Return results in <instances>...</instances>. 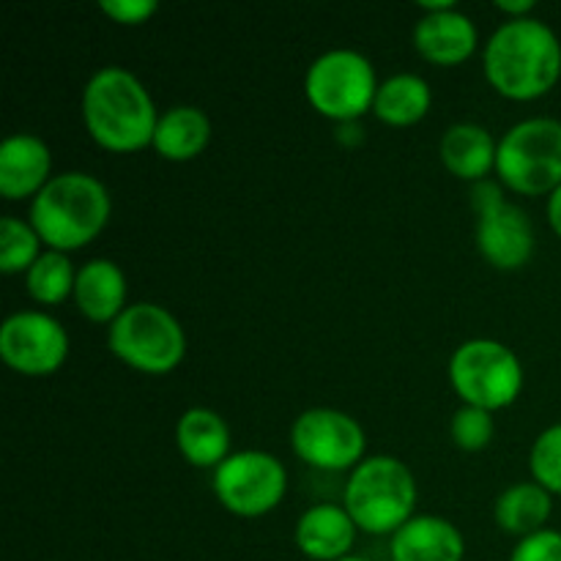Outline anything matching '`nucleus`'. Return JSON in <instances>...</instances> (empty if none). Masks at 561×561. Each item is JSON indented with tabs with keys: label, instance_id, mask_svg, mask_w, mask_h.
Segmentation results:
<instances>
[{
	"label": "nucleus",
	"instance_id": "f257e3e1",
	"mask_svg": "<svg viewBox=\"0 0 561 561\" xmlns=\"http://www.w3.org/2000/svg\"><path fill=\"white\" fill-rule=\"evenodd\" d=\"M482 69L499 96L535 102L559 82L561 42L553 27L537 16L507 20L488 38Z\"/></svg>",
	"mask_w": 561,
	"mask_h": 561
},
{
	"label": "nucleus",
	"instance_id": "f03ea898",
	"mask_svg": "<svg viewBox=\"0 0 561 561\" xmlns=\"http://www.w3.org/2000/svg\"><path fill=\"white\" fill-rule=\"evenodd\" d=\"M80 110L88 135L104 151L131 153L153 142L157 104L148 88L121 66H104L85 82Z\"/></svg>",
	"mask_w": 561,
	"mask_h": 561
},
{
	"label": "nucleus",
	"instance_id": "7ed1b4c3",
	"mask_svg": "<svg viewBox=\"0 0 561 561\" xmlns=\"http://www.w3.org/2000/svg\"><path fill=\"white\" fill-rule=\"evenodd\" d=\"M113 201L96 175L71 173L53 175L47 186L31 201V225L44 244L55 252H75L91 244L110 222Z\"/></svg>",
	"mask_w": 561,
	"mask_h": 561
},
{
	"label": "nucleus",
	"instance_id": "20e7f679",
	"mask_svg": "<svg viewBox=\"0 0 561 561\" xmlns=\"http://www.w3.org/2000/svg\"><path fill=\"white\" fill-rule=\"evenodd\" d=\"M416 499L420 491L409 466L392 455H373L351 471L343 507L356 529L383 537L400 531L414 518Z\"/></svg>",
	"mask_w": 561,
	"mask_h": 561
},
{
	"label": "nucleus",
	"instance_id": "39448f33",
	"mask_svg": "<svg viewBox=\"0 0 561 561\" xmlns=\"http://www.w3.org/2000/svg\"><path fill=\"white\" fill-rule=\"evenodd\" d=\"M107 345L126 367L146 376H168L186 356L184 327L153 301L126 307L118 321L110 323Z\"/></svg>",
	"mask_w": 561,
	"mask_h": 561
},
{
	"label": "nucleus",
	"instance_id": "423d86ee",
	"mask_svg": "<svg viewBox=\"0 0 561 561\" xmlns=\"http://www.w3.org/2000/svg\"><path fill=\"white\" fill-rule=\"evenodd\" d=\"M496 173L504 190L551 195L561 186V121L526 118L499 140Z\"/></svg>",
	"mask_w": 561,
	"mask_h": 561
},
{
	"label": "nucleus",
	"instance_id": "0eeeda50",
	"mask_svg": "<svg viewBox=\"0 0 561 561\" xmlns=\"http://www.w3.org/2000/svg\"><path fill=\"white\" fill-rule=\"evenodd\" d=\"M449 383L463 405L485 411L510 409L524 392V365L510 345L477 337L458 345L449 359Z\"/></svg>",
	"mask_w": 561,
	"mask_h": 561
},
{
	"label": "nucleus",
	"instance_id": "6e6552de",
	"mask_svg": "<svg viewBox=\"0 0 561 561\" xmlns=\"http://www.w3.org/2000/svg\"><path fill=\"white\" fill-rule=\"evenodd\" d=\"M378 77L370 58L356 49L337 47L318 55L305 77L312 110L337 124H356L376 104Z\"/></svg>",
	"mask_w": 561,
	"mask_h": 561
},
{
	"label": "nucleus",
	"instance_id": "1a4fd4ad",
	"mask_svg": "<svg viewBox=\"0 0 561 561\" xmlns=\"http://www.w3.org/2000/svg\"><path fill=\"white\" fill-rule=\"evenodd\" d=\"M474 208V241L480 255L499 272H518L535 255V225L529 214L504 197L502 181L471 184Z\"/></svg>",
	"mask_w": 561,
	"mask_h": 561
},
{
	"label": "nucleus",
	"instance_id": "9d476101",
	"mask_svg": "<svg viewBox=\"0 0 561 561\" xmlns=\"http://www.w3.org/2000/svg\"><path fill=\"white\" fill-rule=\"evenodd\" d=\"M214 493L228 513L239 518H261L283 504L288 493V471L272 453L244 449L230 455L214 471Z\"/></svg>",
	"mask_w": 561,
	"mask_h": 561
},
{
	"label": "nucleus",
	"instance_id": "9b49d317",
	"mask_svg": "<svg viewBox=\"0 0 561 561\" xmlns=\"http://www.w3.org/2000/svg\"><path fill=\"white\" fill-rule=\"evenodd\" d=\"M296 458L321 471H354L365 460L367 438L359 422L337 409H307L290 427Z\"/></svg>",
	"mask_w": 561,
	"mask_h": 561
},
{
	"label": "nucleus",
	"instance_id": "f8f14e48",
	"mask_svg": "<svg viewBox=\"0 0 561 561\" xmlns=\"http://www.w3.org/2000/svg\"><path fill=\"white\" fill-rule=\"evenodd\" d=\"M0 356L22 376H53L69 359V334L47 312H14L0 329Z\"/></svg>",
	"mask_w": 561,
	"mask_h": 561
},
{
	"label": "nucleus",
	"instance_id": "ddd939ff",
	"mask_svg": "<svg viewBox=\"0 0 561 561\" xmlns=\"http://www.w3.org/2000/svg\"><path fill=\"white\" fill-rule=\"evenodd\" d=\"M53 181V153L36 135H11L0 146V195L5 201L36 197Z\"/></svg>",
	"mask_w": 561,
	"mask_h": 561
},
{
	"label": "nucleus",
	"instance_id": "4468645a",
	"mask_svg": "<svg viewBox=\"0 0 561 561\" xmlns=\"http://www.w3.org/2000/svg\"><path fill=\"white\" fill-rule=\"evenodd\" d=\"M480 33L458 5L438 14H422L414 27V49L436 66H458L477 53Z\"/></svg>",
	"mask_w": 561,
	"mask_h": 561
},
{
	"label": "nucleus",
	"instance_id": "2eb2a0df",
	"mask_svg": "<svg viewBox=\"0 0 561 561\" xmlns=\"http://www.w3.org/2000/svg\"><path fill=\"white\" fill-rule=\"evenodd\" d=\"M356 524L340 504H316L296 520V548L312 561H337L351 557Z\"/></svg>",
	"mask_w": 561,
	"mask_h": 561
},
{
	"label": "nucleus",
	"instance_id": "dca6fc26",
	"mask_svg": "<svg viewBox=\"0 0 561 561\" xmlns=\"http://www.w3.org/2000/svg\"><path fill=\"white\" fill-rule=\"evenodd\" d=\"M392 561H463L466 540L458 526L438 515H414L392 535Z\"/></svg>",
	"mask_w": 561,
	"mask_h": 561
},
{
	"label": "nucleus",
	"instance_id": "f3484780",
	"mask_svg": "<svg viewBox=\"0 0 561 561\" xmlns=\"http://www.w3.org/2000/svg\"><path fill=\"white\" fill-rule=\"evenodd\" d=\"M75 301L82 318L93 323H115L126 310V274L107 257H93L77 268Z\"/></svg>",
	"mask_w": 561,
	"mask_h": 561
},
{
	"label": "nucleus",
	"instance_id": "a211bd4d",
	"mask_svg": "<svg viewBox=\"0 0 561 561\" xmlns=\"http://www.w3.org/2000/svg\"><path fill=\"white\" fill-rule=\"evenodd\" d=\"M175 447L184 460L197 469L217 471L230 458V427L217 411L186 409L175 422Z\"/></svg>",
	"mask_w": 561,
	"mask_h": 561
},
{
	"label": "nucleus",
	"instance_id": "6ab92c4d",
	"mask_svg": "<svg viewBox=\"0 0 561 561\" xmlns=\"http://www.w3.org/2000/svg\"><path fill=\"white\" fill-rule=\"evenodd\" d=\"M499 142L480 124H453L438 142V157L444 168L460 181H485L496 170Z\"/></svg>",
	"mask_w": 561,
	"mask_h": 561
},
{
	"label": "nucleus",
	"instance_id": "aec40b11",
	"mask_svg": "<svg viewBox=\"0 0 561 561\" xmlns=\"http://www.w3.org/2000/svg\"><path fill=\"white\" fill-rule=\"evenodd\" d=\"M208 140H211L208 115L192 104H175L159 115L151 146L168 162H192L206 151Z\"/></svg>",
	"mask_w": 561,
	"mask_h": 561
},
{
	"label": "nucleus",
	"instance_id": "412c9836",
	"mask_svg": "<svg viewBox=\"0 0 561 561\" xmlns=\"http://www.w3.org/2000/svg\"><path fill=\"white\" fill-rule=\"evenodd\" d=\"M551 513L553 496L537 482H518V485L507 488L496 499V507H493V518H496L499 529L520 537V540L546 529Z\"/></svg>",
	"mask_w": 561,
	"mask_h": 561
},
{
	"label": "nucleus",
	"instance_id": "4be33fe9",
	"mask_svg": "<svg viewBox=\"0 0 561 561\" xmlns=\"http://www.w3.org/2000/svg\"><path fill=\"white\" fill-rule=\"evenodd\" d=\"M431 104L433 93L425 77L403 71L378 85L373 113L387 126H414L425 118Z\"/></svg>",
	"mask_w": 561,
	"mask_h": 561
},
{
	"label": "nucleus",
	"instance_id": "5701e85b",
	"mask_svg": "<svg viewBox=\"0 0 561 561\" xmlns=\"http://www.w3.org/2000/svg\"><path fill=\"white\" fill-rule=\"evenodd\" d=\"M25 285L31 299L38 301V305H64L69 296H75L77 272L66 252L47 250L31 268H27Z\"/></svg>",
	"mask_w": 561,
	"mask_h": 561
},
{
	"label": "nucleus",
	"instance_id": "b1692460",
	"mask_svg": "<svg viewBox=\"0 0 561 561\" xmlns=\"http://www.w3.org/2000/svg\"><path fill=\"white\" fill-rule=\"evenodd\" d=\"M42 236L31 222L20 217L0 219V272L3 274H27V268L44 255Z\"/></svg>",
	"mask_w": 561,
	"mask_h": 561
},
{
	"label": "nucleus",
	"instance_id": "393cba45",
	"mask_svg": "<svg viewBox=\"0 0 561 561\" xmlns=\"http://www.w3.org/2000/svg\"><path fill=\"white\" fill-rule=\"evenodd\" d=\"M449 436H453L455 447L463 449V453H482V449L491 447L493 436H496V422H493L491 411L463 405L453 414Z\"/></svg>",
	"mask_w": 561,
	"mask_h": 561
},
{
	"label": "nucleus",
	"instance_id": "a878e982",
	"mask_svg": "<svg viewBox=\"0 0 561 561\" xmlns=\"http://www.w3.org/2000/svg\"><path fill=\"white\" fill-rule=\"evenodd\" d=\"M529 469L537 485L546 488L551 496H561V422L537 436L529 455Z\"/></svg>",
	"mask_w": 561,
	"mask_h": 561
},
{
	"label": "nucleus",
	"instance_id": "bb28decb",
	"mask_svg": "<svg viewBox=\"0 0 561 561\" xmlns=\"http://www.w3.org/2000/svg\"><path fill=\"white\" fill-rule=\"evenodd\" d=\"M510 561H561V531L542 529L524 537Z\"/></svg>",
	"mask_w": 561,
	"mask_h": 561
},
{
	"label": "nucleus",
	"instance_id": "cd10ccee",
	"mask_svg": "<svg viewBox=\"0 0 561 561\" xmlns=\"http://www.w3.org/2000/svg\"><path fill=\"white\" fill-rule=\"evenodd\" d=\"M99 9L118 25H142L157 14L159 3L157 0H102Z\"/></svg>",
	"mask_w": 561,
	"mask_h": 561
},
{
	"label": "nucleus",
	"instance_id": "c85d7f7f",
	"mask_svg": "<svg viewBox=\"0 0 561 561\" xmlns=\"http://www.w3.org/2000/svg\"><path fill=\"white\" fill-rule=\"evenodd\" d=\"M496 9L507 20H524V16H529L535 11V0H496Z\"/></svg>",
	"mask_w": 561,
	"mask_h": 561
},
{
	"label": "nucleus",
	"instance_id": "c756f323",
	"mask_svg": "<svg viewBox=\"0 0 561 561\" xmlns=\"http://www.w3.org/2000/svg\"><path fill=\"white\" fill-rule=\"evenodd\" d=\"M548 222H551L553 233L561 239V186L548 195Z\"/></svg>",
	"mask_w": 561,
	"mask_h": 561
},
{
	"label": "nucleus",
	"instance_id": "7c9ffc66",
	"mask_svg": "<svg viewBox=\"0 0 561 561\" xmlns=\"http://www.w3.org/2000/svg\"><path fill=\"white\" fill-rule=\"evenodd\" d=\"M337 561H367L365 557H354V553H351V557H343V559H337Z\"/></svg>",
	"mask_w": 561,
	"mask_h": 561
}]
</instances>
